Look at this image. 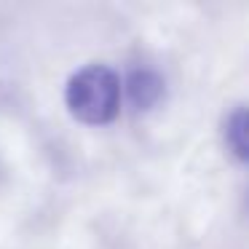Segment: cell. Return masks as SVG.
<instances>
[{"mask_svg":"<svg viewBox=\"0 0 249 249\" xmlns=\"http://www.w3.org/2000/svg\"><path fill=\"white\" fill-rule=\"evenodd\" d=\"M124 102V83L107 65H86L72 72L65 86V105L75 121L86 126L113 124Z\"/></svg>","mask_w":249,"mask_h":249,"instance_id":"6da1fadb","label":"cell"},{"mask_svg":"<svg viewBox=\"0 0 249 249\" xmlns=\"http://www.w3.org/2000/svg\"><path fill=\"white\" fill-rule=\"evenodd\" d=\"M228 150L241 163H249V107H236L225 118Z\"/></svg>","mask_w":249,"mask_h":249,"instance_id":"3957f363","label":"cell"},{"mask_svg":"<svg viewBox=\"0 0 249 249\" xmlns=\"http://www.w3.org/2000/svg\"><path fill=\"white\" fill-rule=\"evenodd\" d=\"M124 94L137 113H147V110L158 107L163 102V97H166V83L150 67H134L124 83Z\"/></svg>","mask_w":249,"mask_h":249,"instance_id":"7a4b0ae2","label":"cell"}]
</instances>
